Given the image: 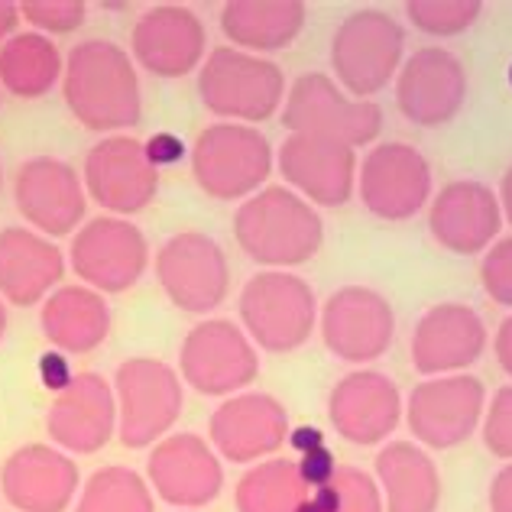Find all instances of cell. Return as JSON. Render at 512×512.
<instances>
[{
    "instance_id": "7dc6e473",
    "label": "cell",
    "mask_w": 512,
    "mask_h": 512,
    "mask_svg": "<svg viewBox=\"0 0 512 512\" xmlns=\"http://www.w3.org/2000/svg\"><path fill=\"white\" fill-rule=\"evenodd\" d=\"M299 512H328V509L321 506V503H315L312 496H305V500H302V506H299Z\"/></svg>"
},
{
    "instance_id": "6da1fadb",
    "label": "cell",
    "mask_w": 512,
    "mask_h": 512,
    "mask_svg": "<svg viewBox=\"0 0 512 512\" xmlns=\"http://www.w3.org/2000/svg\"><path fill=\"white\" fill-rule=\"evenodd\" d=\"M65 104L88 130H120L140 124V82L127 52L88 39L69 52L65 65Z\"/></svg>"
},
{
    "instance_id": "7a4b0ae2",
    "label": "cell",
    "mask_w": 512,
    "mask_h": 512,
    "mask_svg": "<svg viewBox=\"0 0 512 512\" xmlns=\"http://www.w3.org/2000/svg\"><path fill=\"white\" fill-rule=\"evenodd\" d=\"M234 234L250 260L266 266H295L321 247L318 214L286 188H266L234 218Z\"/></svg>"
},
{
    "instance_id": "30bf717a",
    "label": "cell",
    "mask_w": 512,
    "mask_h": 512,
    "mask_svg": "<svg viewBox=\"0 0 512 512\" xmlns=\"http://www.w3.org/2000/svg\"><path fill=\"white\" fill-rule=\"evenodd\" d=\"M256 370H260V360L231 321H205L188 331L182 344L185 380L205 396H221L247 386Z\"/></svg>"
},
{
    "instance_id": "2e32d148",
    "label": "cell",
    "mask_w": 512,
    "mask_h": 512,
    "mask_svg": "<svg viewBox=\"0 0 512 512\" xmlns=\"http://www.w3.org/2000/svg\"><path fill=\"white\" fill-rule=\"evenodd\" d=\"M205 26L185 7H156L143 13L133 30V56L143 69L163 78H182L201 62L205 52Z\"/></svg>"
},
{
    "instance_id": "9a60e30c",
    "label": "cell",
    "mask_w": 512,
    "mask_h": 512,
    "mask_svg": "<svg viewBox=\"0 0 512 512\" xmlns=\"http://www.w3.org/2000/svg\"><path fill=\"white\" fill-rule=\"evenodd\" d=\"M467 78L461 62L444 49H422L406 62L399 75L402 114L422 127L448 124L461 111Z\"/></svg>"
},
{
    "instance_id": "f1b7e54d",
    "label": "cell",
    "mask_w": 512,
    "mask_h": 512,
    "mask_svg": "<svg viewBox=\"0 0 512 512\" xmlns=\"http://www.w3.org/2000/svg\"><path fill=\"white\" fill-rule=\"evenodd\" d=\"M305 23V7L282 4H227L221 13V30L227 39L247 49H282L299 36Z\"/></svg>"
},
{
    "instance_id": "3957f363",
    "label": "cell",
    "mask_w": 512,
    "mask_h": 512,
    "mask_svg": "<svg viewBox=\"0 0 512 512\" xmlns=\"http://www.w3.org/2000/svg\"><path fill=\"white\" fill-rule=\"evenodd\" d=\"M201 104L218 117L266 120L282 101V72L237 49H214L198 78Z\"/></svg>"
},
{
    "instance_id": "d590c367",
    "label": "cell",
    "mask_w": 512,
    "mask_h": 512,
    "mask_svg": "<svg viewBox=\"0 0 512 512\" xmlns=\"http://www.w3.org/2000/svg\"><path fill=\"white\" fill-rule=\"evenodd\" d=\"M20 13L52 33H69L85 23V4H78V0H49V4L46 0H26Z\"/></svg>"
},
{
    "instance_id": "d4e9b609",
    "label": "cell",
    "mask_w": 512,
    "mask_h": 512,
    "mask_svg": "<svg viewBox=\"0 0 512 512\" xmlns=\"http://www.w3.org/2000/svg\"><path fill=\"white\" fill-rule=\"evenodd\" d=\"M500 231V208L490 188L477 182H454L431 208V234L454 253H477Z\"/></svg>"
},
{
    "instance_id": "ac0fdd59",
    "label": "cell",
    "mask_w": 512,
    "mask_h": 512,
    "mask_svg": "<svg viewBox=\"0 0 512 512\" xmlns=\"http://www.w3.org/2000/svg\"><path fill=\"white\" fill-rule=\"evenodd\" d=\"M279 166L282 175L318 205L338 208L354 192V150L344 143L292 133L282 143Z\"/></svg>"
},
{
    "instance_id": "ba28073f",
    "label": "cell",
    "mask_w": 512,
    "mask_h": 512,
    "mask_svg": "<svg viewBox=\"0 0 512 512\" xmlns=\"http://www.w3.org/2000/svg\"><path fill=\"white\" fill-rule=\"evenodd\" d=\"M156 276L182 312H211L227 295V260L205 234L169 237L156 256Z\"/></svg>"
},
{
    "instance_id": "52a82bcc",
    "label": "cell",
    "mask_w": 512,
    "mask_h": 512,
    "mask_svg": "<svg viewBox=\"0 0 512 512\" xmlns=\"http://www.w3.org/2000/svg\"><path fill=\"white\" fill-rule=\"evenodd\" d=\"M120 441L143 448L159 438L182 412V389L175 373L159 360H127L117 367Z\"/></svg>"
},
{
    "instance_id": "44dd1931",
    "label": "cell",
    "mask_w": 512,
    "mask_h": 512,
    "mask_svg": "<svg viewBox=\"0 0 512 512\" xmlns=\"http://www.w3.org/2000/svg\"><path fill=\"white\" fill-rule=\"evenodd\" d=\"M78 483V467L43 444H30L4 464V493L23 512H62Z\"/></svg>"
},
{
    "instance_id": "8d00e7d4",
    "label": "cell",
    "mask_w": 512,
    "mask_h": 512,
    "mask_svg": "<svg viewBox=\"0 0 512 512\" xmlns=\"http://www.w3.org/2000/svg\"><path fill=\"white\" fill-rule=\"evenodd\" d=\"M483 438H487V448L493 454L512 457V386H506V389L496 393Z\"/></svg>"
},
{
    "instance_id": "74e56055",
    "label": "cell",
    "mask_w": 512,
    "mask_h": 512,
    "mask_svg": "<svg viewBox=\"0 0 512 512\" xmlns=\"http://www.w3.org/2000/svg\"><path fill=\"white\" fill-rule=\"evenodd\" d=\"M483 286L500 305H512V240H503L483 260Z\"/></svg>"
},
{
    "instance_id": "5bb4252c",
    "label": "cell",
    "mask_w": 512,
    "mask_h": 512,
    "mask_svg": "<svg viewBox=\"0 0 512 512\" xmlns=\"http://www.w3.org/2000/svg\"><path fill=\"white\" fill-rule=\"evenodd\" d=\"M17 208L26 221H33L46 234H69L85 214V195L72 166L59 159L39 156L17 169Z\"/></svg>"
},
{
    "instance_id": "60d3db41",
    "label": "cell",
    "mask_w": 512,
    "mask_h": 512,
    "mask_svg": "<svg viewBox=\"0 0 512 512\" xmlns=\"http://www.w3.org/2000/svg\"><path fill=\"white\" fill-rule=\"evenodd\" d=\"M143 150H146V159H150V166L156 169V166L179 163V159L185 156V143L179 137H172V133H153Z\"/></svg>"
},
{
    "instance_id": "d6a6232c",
    "label": "cell",
    "mask_w": 512,
    "mask_h": 512,
    "mask_svg": "<svg viewBox=\"0 0 512 512\" xmlns=\"http://www.w3.org/2000/svg\"><path fill=\"white\" fill-rule=\"evenodd\" d=\"M78 512H153V496L133 470L104 467L91 474Z\"/></svg>"
},
{
    "instance_id": "484cf974",
    "label": "cell",
    "mask_w": 512,
    "mask_h": 512,
    "mask_svg": "<svg viewBox=\"0 0 512 512\" xmlns=\"http://www.w3.org/2000/svg\"><path fill=\"white\" fill-rule=\"evenodd\" d=\"M331 419L347 441L373 444L386 438L399 419V393L380 373H354L334 389Z\"/></svg>"
},
{
    "instance_id": "8992f818",
    "label": "cell",
    "mask_w": 512,
    "mask_h": 512,
    "mask_svg": "<svg viewBox=\"0 0 512 512\" xmlns=\"http://www.w3.org/2000/svg\"><path fill=\"white\" fill-rule=\"evenodd\" d=\"M240 318H244L256 344L286 354V350L299 347L312 334V289L295 276L263 273L250 279L244 295H240Z\"/></svg>"
},
{
    "instance_id": "ffe728a7",
    "label": "cell",
    "mask_w": 512,
    "mask_h": 512,
    "mask_svg": "<svg viewBox=\"0 0 512 512\" xmlns=\"http://www.w3.org/2000/svg\"><path fill=\"white\" fill-rule=\"evenodd\" d=\"M150 480L172 506H205L221 493V464L195 435H175L150 457Z\"/></svg>"
},
{
    "instance_id": "f546056e",
    "label": "cell",
    "mask_w": 512,
    "mask_h": 512,
    "mask_svg": "<svg viewBox=\"0 0 512 512\" xmlns=\"http://www.w3.org/2000/svg\"><path fill=\"white\" fill-rule=\"evenodd\" d=\"M376 467L386 480L389 512H435L438 474L422 451H415L412 444H389L376 457Z\"/></svg>"
},
{
    "instance_id": "c3c4849f",
    "label": "cell",
    "mask_w": 512,
    "mask_h": 512,
    "mask_svg": "<svg viewBox=\"0 0 512 512\" xmlns=\"http://www.w3.org/2000/svg\"><path fill=\"white\" fill-rule=\"evenodd\" d=\"M4 328H7V315H4V305H0V338H4Z\"/></svg>"
},
{
    "instance_id": "83f0119b",
    "label": "cell",
    "mask_w": 512,
    "mask_h": 512,
    "mask_svg": "<svg viewBox=\"0 0 512 512\" xmlns=\"http://www.w3.org/2000/svg\"><path fill=\"white\" fill-rule=\"evenodd\" d=\"M111 328V315L101 295H94L88 289H59L43 308V331L46 338L72 354H88L107 338Z\"/></svg>"
},
{
    "instance_id": "e575fe53",
    "label": "cell",
    "mask_w": 512,
    "mask_h": 512,
    "mask_svg": "<svg viewBox=\"0 0 512 512\" xmlns=\"http://www.w3.org/2000/svg\"><path fill=\"white\" fill-rule=\"evenodd\" d=\"M406 10L415 26L444 36V33L467 30V26L477 20L480 4H474V0H467V4H457V0L454 4H448V0H441V4H422V0H415V4H409Z\"/></svg>"
},
{
    "instance_id": "b9f144b4",
    "label": "cell",
    "mask_w": 512,
    "mask_h": 512,
    "mask_svg": "<svg viewBox=\"0 0 512 512\" xmlns=\"http://www.w3.org/2000/svg\"><path fill=\"white\" fill-rule=\"evenodd\" d=\"M493 512H512V467H506L493 483Z\"/></svg>"
},
{
    "instance_id": "d6986e66",
    "label": "cell",
    "mask_w": 512,
    "mask_h": 512,
    "mask_svg": "<svg viewBox=\"0 0 512 512\" xmlns=\"http://www.w3.org/2000/svg\"><path fill=\"white\" fill-rule=\"evenodd\" d=\"M325 341L344 360H373L393 341V312L370 289H341L325 308Z\"/></svg>"
},
{
    "instance_id": "f6af8a7d",
    "label": "cell",
    "mask_w": 512,
    "mask_h": 512,
    "mask_svg": "<svg viewBox=\"0 0 512 512\" xmlns=\"http://www.w3.org/2000/svg\"><path fill=\"white\" fill-rule=\"evenodd\" d=\"M17 13H20V7L17 4H4V0H0V39H4L13 26H17Z\"/></svg>"
},
{
    "instance_id": "ab89813d",
    "label": "cell",
    "mask_w": 512,
    "mask_h": 512,
    "mask_svg": "<svg viewBox=\"0 0 512 512\" xmlns=\"http://www.w3.org/2000/svg\"><path fill=\"white\" fill-rule=\"evenodd\" d=\"M39 380H43V386L52 389V393H65V389L75 383V376H72L69 360L62 354H43L39 357Z\"/></svg>"
},
{
    "instance_id": "cb8c5ba5",
    "label": "cell",
    "mask_w": 512,
    "mask_h": 512,
    "mask_svg": "<svg viewBox=\"0 0 512 512\" xmlns=\"http://www.w3.org/2000/svg\"><path fill=\"white\" fill-rule=\"evenodd\" d=\"M483 341L487 334H483L477 312L464 305H438L415 331L412 360L422 373L457 370L480 357Z\"/></svg>"
},
{
    "instance_id": "7402d4cb",
    "label": "cell",
    "mask_w": 512,
    "mask_h": 512,
    "mask_svg": "<svg viewBox=\"0 0 512 512\" xmlns=\"http://www.w3.org/2000/svg\"><path fill=\"white\" fill-rule=\"evenodd\" d=\"M49 435L62 448L91 454L107 444L114 431V399L101 376L85 373L75 376V383L59 393V402L49 412Z\"/></svg>"
},
{
    "instance_id": "9c48e42d",
    "label": "cell",
    "mask_w": 512,
    "mask_h": 512,
    "mask_svg": "<svg viewBox=\"0 0 512 512\" xmlns=\"http://www.w3.org/2000/svg\"><path fill=\"white\" fill-rule=\"evenodd\" d=\"M402 56V30L383 13H354L334 36L331 62L354 94H373L393 78Z\"/></svg>"
},
{
    "instance_id": "4dcf8cb0",
    "label": "cell",
    "mask_w": 512,
    "mask_h": 512,
    "mask_svg": "<svg viewBox=\"0 0 512 512\" xmlns=\"http://www.w3.org/2000/svg\"><path fill=\"white\" fill-rule=\"evenodd\" d=\"M59 49L36 33H20L0 49V82L17 98H39L59 78Z\"/></svg>"
},
{
    "instance_id": "5b68a950",
    "label": "cell",
    "mask_w": 512,
    "mask_h": 512,
    "mask_svg": "<svg viewBox=\"0 0 512 512\" xmlns=\"http://www.w3.org/2000/svg\"><path fill=\"white\" fill-rule=\"evenodd\" d=\"M282 124L302 137H321L344 146L370 143L383 127L380 107L370 101L350 104L325 75H302L295 82Z\"/></svg>"
},
{
    "instance_id": "277c9868",
    "label": "cell",
    "mask_w": 512,
    "mask_h": 512,
    "mask_svg": "<svg viewBox=\"0 0 512 512\" xmlns=\"http://www.w3.org/2000/svg\"><path fill=\"white\" fill-rule=\"evenodd\" d=\"M273 153L263 133L240 124H214L195 140L192 172L205 195L231 201L266 182Z\"/></svg>"
},
{
    "instance_id": "1f68e13d",
    "label": "cell",
    "mask_w": 512,
    "mask_h": 512,
    "mask_svg": "<svg viewBox=\"0 0 512 512\" xmlns=\"http://www.w3.org/2000/svg\"><path fill=\"white\" fill-rule=\"evenodd\" d=\"M308 487L299 474V464L269 461L250 470L237 487L240 512H299Z\"/></svg>"
},
{
    "instance_id": "7c38bea8",
    "label": "cell",
    "mask_w": 512,
    "mask_h": 512,
    "mask_svg": "<svg viewBox=\"0 0 512 512\" xmlns=\"http://www.w3.org/2000/svg\"><path fill=\"white\" fill-rule=\"evenodd\" d=\"M85 182L98 205L133 214L150 205L156 195L159 175L146 159L143 143L114 137L98 143L85 159Z\"/></svg>"
},
{
    "instance_id": "4fadbf2b",
    "label": "cell",
    "mask_w": 512,
    "mask_h": 512,
    "mask_svg": "<svg viewBox=\"0 0 512 512\" xmlns=\"http://www.w3.org/2000/svg\"><path fill=\"white\" fill-rule=\"evenodd\" d=\"M428 166L406 143H386L363 159L360 192L367 208L386 221H406L428 198Z\"/></svg>"
},
{
    "instance_id": "ee69618b",
    "label": "cell",
    "mask_w": 512,
    "mask_h": 512,
    "mask_svg": "<svg viewBox=\"0 0 512 512\" xmlns=\"http://www.w3.org/2000/svg\"><path fill=\"white\" fill-rule=\"evenodd\" d=\"M496 357H500L506 373H512V318H506L500 334H496Z\"/></svg>"
},
{
    "instance_id": "bcb514c9",
    "label": "cell",
    "mask_w": 512,
    "mask_h": 512,
    "mask_svg": "<svg viewBox=\"0 0 512 512\" xmlns=\"http://www.w3.org/2000/svg\"><path fill=\"white\" fill-rule=\"evenodd\" d=\"M503 198H506V214L512 218V169L506 172V179H503Z\"/></svg>"
},
{
    "instance_id": "8fae6325",
    "label": "cell",
    "mask_w": 512,
    "mask_h": 512,
    "mask_svg": "<svg viewBox=\"0 0 512 512\" xmlns=\"http://www.w3.org/2000/svg\"><path fill=\"white\" fill-rule=\"evenodd\" d=\"M146 263H150V250L143 234L133 224L114 218L91 221L72 247L75 273L101 292H124L137 286Z\"/></svg>"
},
{
    "instance_id": "4316f807",
    "label": "cell",
    "mask_w": 512,
    "mask_h": 512,
    "mask_svg": "<svg viewBox=\"0 0 512 512\" xmlns=\"http://www.w3.org/2000/svg\"><path fill=\"white\" fill-rule=\"evenodd\" d=\"M62 269V253L49 240L23 227H10L0 234V292L13 305H36L43 292L62 279Z\"/></svg>"
},
{
    "instance_id": "e0dca14e",
    "label": "cell",
    "mask_w": 512,
    "mask_h": 512,
    "mask_svg": "<svg viewBox=\"0 0 512 512\" xmlns=\"http://www.w3.org/2000/svg\"><path fill=\"white\" fill-rule=\"evenodd\" d=\"M483 406V386L474 376H454V380L422 383L412 393L409 425L425 444L451 448L474 431Z\"/></svg>"
},
{
    "instance_id": "7bdbcfd3",
    "label": "cell",
    "mask_w": 512,
    "mask_h": 512,
    "mask_svg": "<svg viewBox=\"0 0 512 512\" xmlns=\"http://www.w3.org/2000/svg\"><path fill=\"white\" fill-rule=\"evenodd\" d=\"M292 448H299L302 454L315 451V448H325V435L318 428H295L292 431Z\"/></svg>"
},
{
    "instance_id": "603a6c76",
    "label": "cell",
    "mask_w": 512,
    "mask_h": 512,
    "mask_svg": "<svg viewBox=\"0 0 512 512\" xmlns=\"http://www.w3.org/2000/svg\"><path fill=\"white\" fill-rule=\"evenodd\" d=\"M282 435H286V412H282L276 399L260 393L224 402L211 415L214 444L237 464L256 461L260 454L276 451L282 444Z\"/></svg>"
},
{
    "instance_id": "f35d334b",
    "label": "cell",
    "mask_w": 512,
    "mask_h": 512,
    "mask_svg": "<svg viewBox=\"0 0 512 512\" xmlns=\"http://www.w3.org/2000/svg\"><path fill=\"white\" fill-rule=\"evenodd\" d=\"M299 474L305 480V487H325V483H331L334 477V457L328 448H315L302 454V464H299Z\"/></svg>"
},
{
    "instance_id": "681fc988",
    "label": "cell",
    "mask_w": 512,
    "mask_h": 512,
    "mask_svg": "<svg viewBox=\"0 0 512 512\" xmlns=\"http://www.w3.org/2000/svg\"><path fill=\"white\" fill-rule=\"evenodd\" d=\"M509 82H512V65H509Z\"/></svg>"
},
{
    "instance_id": "836d02e7",
    "label": "cell",
    "mask_w": 512,
    "mask_h": 512,
    "mask_svg": "<svg viewBox=\"0 0 512 512\" xmlns=\"http://www.w3.org/2000/svg\"><path fill=\"white\" fill-rule=\"evenodd\" d=\"M312 500L328 512H380V496H376L373 480L357 467L334 470L331 483L318 487Z\"/></svg>"
}]
</instances>
